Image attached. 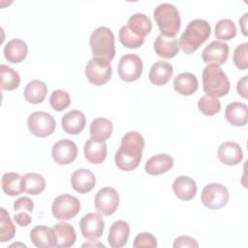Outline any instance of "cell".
I'll return each instance as SVG.
<instances>
[{"label":"cell","instance_id":"4","mask_svg":"<svg viewBox=\"0 0 248 248\" xmlns=\"http://www.w3.org/2000/svg\"><path fill=\"white\" fill-rule=\"evenodd\" d=\"M153 17L161 31L167 37H175L181 25L180 16L177 8L170 3L159 4L153 12Z\"/></svg>","mask_w":248,"mask_h":248},{"label":"cell","instance_id":"34","mask_svg":"<svg viewBox=\"0 0 248 248\" xmlns=\"http://www.w3.org/2000/svg\"><path fill=\"white\" fill-rule=\"evenodd\" d=\"M24 192L29 195H39L46 188L45 178L36 172H27L23 175Z\"/></svg>","mask_w":248,"mask_h":248},{"label":"cell","instance_id":"5","mask_svg":"<svg viewBox=\"0 0 248 248\" xmlns=\"http://www.w3.org/2000/svg\"><path fill=\"white\" fill-rule=\"evenodd\" d=\"M89 45L94 57L108 61H111L114 58V35L109 28L106 26L97 27L90 35Z\"/></svg>","mask_w":248,"mask_h":248},{"label":"cell","instance_id":"39","mask_svg":"<svg viewBox=\"0 0 248 248\" xmlns=\"http://www.w3.org/2000/svg\"><path fill=\"white\" fill-rule=\"evenodd\" d=\"M198 108L204 115L210 116L219 112L221 109V103L218 98H214L208 95H203L198 102Z\"/></svg>","mask_w":248,"mask_h":248},{"label":"cell","instance_id":"36","mask_svg":"<svg viewBox=\"0 0 248 248\" xmlns=\"http://www.w3.org/2000/svg\"><path fill=\"white\" fill-rule=\"evenodd\" d=\"M236 35V26L229 18H223L217 21L215 25V37L218 40L229 41Z\"/></svg>","mask_w":248,"mask_h":248},{"label":"cell","instance_id":"42","mask_svg":"<svg viewBox=\"0 0 248 248\" xmlns=\"http://www.w3.org/2000/svg\"><path fill=\"white\" fill-rule=\"evenodd\" d=\"M34 208V202L29 197H21L18 198L14 202V209L15 211H27L32 212Z\"/></svg>","mask_w":248,"mask_h":248},{"label":"cell","instance_id":"38","mask_svg":"<svg viewBox=\"0 0 248 248\" xmlns=\"http://www.w3.org/2000/svg\"><path fill=\"white\" fill-rule=\"evenodd\" d=\"M49 104L56 111H62L71 105L70 94L62 89L52 91L49 96Z\"/></svg>","mask_w":248,"mask_h":248},{"label":"cell","instance_id":"40","mask_svg":"<svg viewBox=\"0 0 248 248\" xmlns=\"http://www.w3.org/2000/svg\"><path fill=\"white\" fill-rule=\"evenodd\" d=\"M232 61L236 68L240 70L248 68V43L240 44L234 48Z\"/></svg>","mask_w":248,"mask_h":248},{"label":"cell","instance_id":"30","mask_svg":"<svg viewBox=\"0 0 248 248\" xmlns=\"http://www.w3.org/2000/svg\"><path fill=\"white\" fill-rule=\"evenodd\" d=\"M2 190L9 196H17L24 192L23 176L17 172H6L1 178Z\"/></svg>","mask_w":248,"mask_h":248},{"label":"cell","instance_id":"46","mask_svg":"<svg viewBox=\"0 0 248 248\" xmlns=\"http://www.w3.org/2000/svg\"><path fill=\"white\" fill-rule=\"evenodd\" d=\"M247 16L248 14L245 13L240 18H239V25L241 27V31L244 36H247V30H246V22H247Z\"/></svg>","mask_w":248,"mask_h":248},{"label":"cell","instance_id":"26","mask_svg":"<svg viewBox=\"0 0 248 248\" xmlns=\"http://www.w3.org/2000/svg\"><path fill=\"white\" fill-rule=\"evenodd\" d=\"M4 56L5 58L14 64L20 63L23 61L28 52V46L26 43L21 39H12L4 46Z\"/></svg>","mask_w":248,"mask_h":248},{"label":"cell","instance_id":"23","mask_svg":"<svg viewBox=\"0 0 248 248\" xmlns=\"http://www.w3.org/2000/svg\"><path fill=\"white\" fill-rule=\"evenodd\" d=\"M173 74V68L169 62L159 60L155 62L149 71L148 78L151 83L162 86L169 82Z\"/></svg>","mask_w":248,"mask_h":248},{"label":"cell","instance_id":"12","mask_svg":"<svg viewBox=\"0 0 248 248\" xmlns=\"http://www.w3.org/2000/svg\"><path fill=\"white\" fill-rule=\"evenodd\" d=\"M79 228L83 237L89 240H96L103 235L105 222L101 214L90 212L80 219Z\"/></svg>","mask_w":248,"mask_h":248},{"label":"cell","instance_id":"45","mask_svg":"<svg viewBox=\"0 0 248 248\" xmlns=\"http://www.w3.org/2000/svg\"><path fill=\"white\" fill-rule=\"evenodd\" d=\"M247 84H248V76L241 78L236 84V90L240 97L247 99Z\"/></svg>","mask_w":248,"mask_h":248},{"label":"cell","instance_id":"14","mask_svg":"<svg viewBox=\"0 0 248 248\" xmlns=\"http://www.w3.org/2000/svg\"><path fill=\"white\" fill-rule=\"evenodd\" d=\"M229 46L222 41H212L208 46H206L202 52V57L206 64H215L221 66L225 64L229 56Z\"/></svg>","mask_w":248,"mask_h":248},{"label":"cell","instance_id":"8","mask_svg":"<svg viewBox=\"0 0 248 248\" xmlns=\"http://www.w3.org/2000/svg\"><path fill=\"white\" fill-rule=\"evenodd\" d=\"M80 209V202L78 198L70 194H63L56 197L51 204L52 215L61 221L74 218Z\"/></svg>","mask_w":248,"mask_h":248},{"label":"cell","instance_id":"9","mask_svg":"<svg viewBox=\"0 0 248 248\" xmlns=\"http://www.w3.org/2000/svg\"><path fill=\"white\" fill-rule=\"evenodd\" d=\"M54 117L46 111H34L27 119V127L30 133L38 138L50 136L55 130Z\"/></svg>","mask_w":248,"mask_h":248},{"label":"cell","instance_id":"24","mask_svg":"<svg viewBox=\"0 0 248 248\" xmlns=\"http://www.w3.org/2000/svg\"><path fill=\"white\" fill-rule=\"evenodd\" d=\"M173 167V158L166 153L150 157L145 163L144 170L150 175H159L167 172Z\"/></svg>","mask_w":248,"mask_h":248},{"label":"cell","instance_id":"29","mask_svg":"<svg viewBox=\"0 0 248 248\" xmlns=\"http://www.w3.org/2000/svg\"><path fill=\"white\" fill-rule=\"evenodd\" d=\"M52 229L56 234V247L65 248L74 245L77 239V234L73 226L68 223L60 222L55 224Z\"/></svg>","mask_w":248,"mask_h":248},{"label":"cell","instance_id":"18","mask_svg":"<svg viewBox=\"0 0 248 248\" xmlns=\"http://www.w3.org/2000/svg\"><path fill=\"white\" fill-rule=\"evenodd\" d=\"M130 235V226L124 220H117L109 228L108 241L112 248H121L126 245Z\"/></svg>","mask_w":248,"mask_h":248},{"label":"cell","instance_id":"31","mask_svg":"<svg viewBox=\"0 0 248 248\" xmlns=\"http://www.w3.org/2000/svg\"><path fill=\"white\" fill-rule=\"evenodd\" d=\"M24 98L28 103L41 104L47 93L46 84L39 79H33L27 83L24 88Z\"/></svg>","mask_w":248,"mask_h":248},{"label":"cell","instance_id":"32","mask_svg":"<svg viewBox=\"0 0 248 248\" xmlns=\"http://www.w3.org/2000/svg\"><path fill=\"white\" fill-rule=\"evenodd\" d=\"M112 129L113 125L109 119L98 117L91 122L89 126V133L92 139L106 141L111 136Z\"/></svg>","mask_w":248,"mask_h":248},{"label":"cell","instance_id":"41","mask_svg":"<svg viewBox=\"0 0 248 248\" xmlns=\"http://www.w3.org/2000/svg\"><path fill=\"white\" fill-rule=\"evenodd\" d=\"M133 246L135 248H140V247L155 248V247H157V239L152 233L143 232L139 233L135 237Z\"/></svg>","mask_w":248,"mask_h":248},{"label":"cell","instance_id":"1","mask_svg":"<svg viewBox=\"0 0 248 248\" xmlns=\"http://www.w3.org/2000/svg\"><path fill=\"white\" fill-rule=\"evenodd\" d=\"M143 148L144 140L139 132L130 131L126 133L122 137L120 146L115 153V165L125 171L135 170L141 161Z\"/></svg>","mask_w":248,"mask_h":248},{"label":"cell","instance_id":"2","mask_svg":"<svg viewBox=\"0 0 248 248\" xmlns=\"http://www.w3.org/2000/svg\"><path fill=\"white\" fill-rule=\"evenodd\" d=\"M209 23L201 18L191 20L179 39V46L186 54L195 52L210 36Z\"/></svg>","mask_w":248,"mask_h":248},{"label":"cell","instance_id":"11","mask_svg":"<svg viewBox=\"0 0 248 248\" xmlns=\"http://www.w3.org/2000/svg\"><path fill=\"white\" fill-rule=\"evenodd\" d=\"M119 205V195L112 187H104L100 189L94 199V206L102 215H111L116 211Z\"/></svg>","mask_w":248,"mask_h":248},{"label":"cell","instance_id":"21","mask_svg":"<svg viewBox=\"0 0 248 248\" xmlns=\"http://www.w3.org/2000/svg\"><path fill=\"white\" fill-rule=\"evenodd\" d=\"M86 118L82 111L73 109L66 112L61 120L63 130L70 135L79 134L85 127Z\"/></svg>","mask_w":248,"mask_h":248},{"label":"cell","instance_id":"43","mask_svg":"<svg viewBox=\"0 0 248 248\" xmlns=\"http://www.w3.org/2000/svg\"><path fill=\"white\" fill-rule=\"evenodd\" d=\"M174 248H181V247H199L197 240L189 235H180L175 238L173 242Z\"/></svg>","mask_w":248,"mask_h":248},{"label":"cell","instance_id":"16","mask_svg":"<svg viewBox=\"0 0 248 248\" xmlns=\"http://www.w3.org/2000/svg\"><path fill=\"white\" fill-rule=\"evenodd\" d=\"M96 184V177L92 171L87 169H78L71 175V185L73 189L79 194L89 193Z\"/></svg>","mask_w":248,"mask_h":248},{"label":"cell","instance_id":"28","mask_svg":"<svg viewBox=\"0 0 248 248\" xmlns=\"http://www.w3.org/2000/svg\"><path fill=\"white\" fill-rule=\"evenodd\" d=\"M127 27L135 35L144 38L152 29L151 19L142 13L133 14L127 22Z\"/></svg>","mask_w":248,"mask_h":248},{"label":"cell","instance_id":"13","mask_svg":"<svg viewBox=\"0 0 248 248\" xmlns=\"http://www.w3.org/2000/svg\"><path fill=\"white\" fill-rule=\"evenodd\" d=\"M51 156L56 164L69 165L73 163L78 156L77 144L69 139L60 140L53 144Z\"/></svg>","mask_w":248,"mask_h":248},{"label":"cell","instance_id":"17","mask_svg":"<svg viewBox=\"0 0 248 248\" xmlns=\"http://www.w3.org/2000/svg\"><path fill=\"white\" fill-rule=\"evenodd\" d=\"M32 243L39 248L56 247V234L52 228L46 226H36L30 232Z\"/></svg>","mask_w":248,"mask_h":248},{"label":"cell","instance_id":"33","mask_svg":"<svg viewBox=\"0 0 248 248\" xmlns=\"http://www.w3.org/2000/svg\"><path fill=\"white\" fill-rule=\"evenodd\" d=\"M0 74H1V89L2 90H15L19 86V83H20L19 75L12 67L5 64H1Z\"/></svg>","mask_w":248,"mask_h":248},{"label":"cell","instance_id":"47","mask_svg":"<svg viewBox=\"0 0 248 248\" xmlns=\"http://www.w3.org/2000/svg\"><path fill=\"white\" fill-rule=\"evenodd\" d=\"M86 246H90V247H105V245L104 244H102V243H100V242H96V243H93V242H87V243H84V244H82V247H86Z\"/></svg>","mask_w":248,"mask_h":248},{"label":"cell","instance_id":"22","mask_svg":"<svg viewBox=\"0 0 248 248\" xmlns=\"http://www.w3.org/2000/svg\"><path fill=\"white\" fill-rule=\"evenodd\" d=\"M179 43L175 37L158 35L154 41V50L162 58H172L179 51Z\"/></svg>","mask_w":248,"mask_h":248},{"label":"cell","instance_id":"7","mask_svg":"<svg viewBox=\"0 0 248 248\" xmlns=\"http://www.w3.org/2000/svg\"><path fill=\"white\" fill-rule=\"evenodd\" d=\"M229 191L220 183L206 184L201 195V201L202 204L212 210L221 209L229 202Z\"/></svg>","mask_w":248,"mask_h":248},{"label":"cell","instance_id":"25","mask_svg":"<svg viewBox=\"0 0 248 248\" xmlns=\"http://www.w3.org/2000/svg\"><path fill=\"white\" fill-rule=\"evenodd\" d=\"M247 105L240 102L230 103L225 109V118L235 127H243L247 124Z\"/></svg>","mask_w":248,"mask_h":248},{"label":"cell","instance_id":"27","mask_svg":"<svg viewBox=\"0 0 248 248\" xmlns=\"http://www.w3.org/2000/svg\"><path fill=\"white\" fill-rule=\"evenodd\" d=\"M198 78L192 73L183 72L176 75L173 78V88L180 95L190 96L198 90Z\"/></svg>","mask_w":248,"mask_h":248},{"label":"cell","instance_id":"19","mask_svg":"<svg viewBox=\"0 0 248 248\" xmlns=\"http://www.w3.org/2000/svg\"><path fill=\"white\" fill-rule=\"evenodd\" d=\"M108 147L106 141L88 139L83 146V154L86 160L92 164H101L107 158Z\"/></svg>","mask_w":248,"mask_h":248},{"label":"cell","instance_id":"20","mask_svg":"<svg viewBox=\"0 0 248 248\" xmlns=\"http://www.w3.org/2000/svg\"><path fill=\"white\" fill-rule=\"evenodd\" d=\"M172 191L179 200L190 201L196 196L198 186L193 178L181 175L174 179L172 183Z\"/></svg>","mask_w":248,"mask_h":248},{"label":"cell","instance_id":"6","mask_svg":"<svg viewBox=\"0 0 248 248\" xmlns=\"http://www.w3.org/2000/svg\"><path fill=\"white\" fill-rule=\"evenodd\" d=\"M111 75L112 68L110 62L106 59L93 57L86 64L85 77L93 85L100 86L106 84L111 78Z\"/></svg>","mask_w":248,"mask_h":248},{"label":"cell","instance_id":"10","mask_svg":"<svg viewBox=\"0 0 248 248\" xmlns=\"http://www.w3.org/2000/svg\"><path fill=\"white\" fill-rule=\"evenodd\" d=\"M142 70L143 64L141 58L134 53L124 54L119 59L117 65L118 76L126 82L138 80L142 74Z\"/></svg>","mask_w":248,"mask_h":248},{"label":"cell","instance_id":"44","mask_svg":"<svg viewBox=\"0 0 248 248\" xmlns=\"http://www.w3.org/2000/svg\"><path fill=\"white\" fill-rule=\"evenodd\" d=\"M14 220L16 221V223L17 225H19L21 227H26V226H28L32 222V219L30 217V215L28 213H26L25 211L15 214Z\"/></svg>","mask_w":248,"mask_h":248},{"label":"cell","instance_id":"15","mask_svg":"<svg viewBox=\"0 0 248 248\" xmlns=\"http://www.w3.org/2000/svg\"><path fill=\"white\" fill-rule=\"evenodd\" d=\"M219 160L228 166L238 165L243 159V152L238 143L227 140L220 144L217 150Z\"/></svg>","mask_w":248,"mask_h":248},{"label":"cell","instance_id":"3","mask_svg":"<svg viewBox=\"0 0 248 248\" xmlns=\"http://www.w3.org/2000/svg\"><path fill=\"white\" fill-rule=\"evenodd\" d=\"M202 87L206 95L219 98L230 91V80L220 66L207 64L202 70Z\"/></svg>","mask_w":248,"mask_h":248},{"label":"cell","instance_id":"35","mask_svg":"<svg viewBox=\"0 0 248 248\" xmlns=\"http://www.w3.org/2000/svg\"><path fill=\"white\" fill-rule=\"evenodd\" d=\"M16 226L12 222L9 212L4 208H0V241L6 242L11 240L16 234Z\"/></svg>","mask_w":248,"mask_h":248},{"label":"cell","instance_id":"37","mask_svg":"<svg viewBox=\"0 0 248 248\" xmlns=\"http://www.w3.org/2000/svg\"><path fill=\"white\" fill-rule=\"evenodd\" d=\"M118 37L120 43L127 48H138L144 43V38L139 37L132 33L127 25H124L120 28Z\"/></svg>","mask_w":248,"mask_h":248}]
</instances>
